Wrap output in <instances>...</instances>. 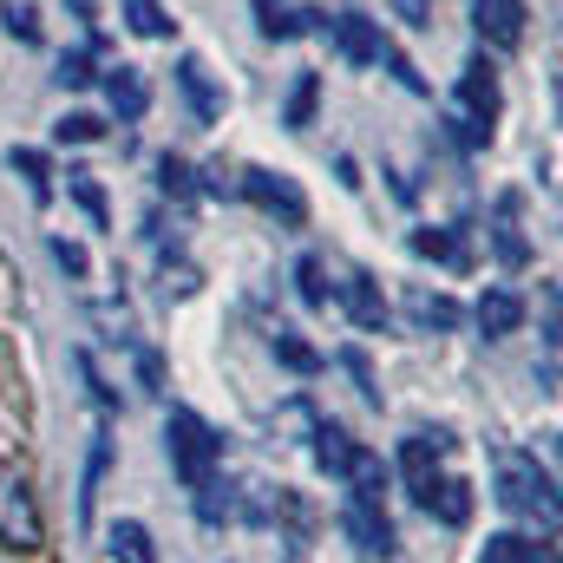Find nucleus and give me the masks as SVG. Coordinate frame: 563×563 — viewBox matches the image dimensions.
Instances as JSON below:
<instances>
[{
    "instance_id": "obj_11",
    "label": "nucleus",
    "mask_w": 563,
    "mask_h": 563,
    "mask_svg": "<svg viewBox=\"0 0 563 563\" xmlns=\"http://www.w3.org/2000/svg\"><path fill=\"white\" fill-rule=\"evenodd\" d=\"M177 92L190 99V112H197V125H217V119H223V92L210 86V73H203V59H177Z\"/></svg>"
},
{
    "instance_id": "obj_15",
    "label": "nucleus",
    "mask_w": 563,
    "mask_h": 563,
    "mask_svg": "<svg viewBox=\"0 0 563 563\" xmlns=\"http://www.w3.org/2000/svg\"><path fill=\"white\" fill-rule=\"evenodd\" d=\"M354 452H361V445H354V439H347L341 426H314V465H321V472H334V478H347V465H354Z\"/></svg>"
},
{
    "instance_id": "obj_18",
    "label": "nucleus",
    "mask_w": 563,
    "mask_h": 563,
    "mask_svg": "<svg viewBox=\"0 0 563 563\" xmlns=\"http://www.w3.org/2000/svg\"><path fill=\"white\" fill-rule=\"evenodd\" d=\"M347 308H354V321H361L367 334L387 328V301H380V288H374L367 276H347Z\"/></svg>"
},
{
    "instance_id": "obj_5",
    "label": "nucleus",
    "mask_w": 563,
    "mask_h": 563,
    "mask_svg": "<svg viewBox=\"0 0 563 563\" xmlns=\"http://www.w3.org/2000/svg\"><path fill=\"white\" fill-rule=\"evenodd\" d=\"M243 197H250L256 210L282 217L288 230H301V223H308V197H301V184H295V177H282V170H243Z\"/></svg>"
},
{
    "instance_id": "obj_22",
    "label": "nucleus",
    "mask_w": 563,
    "mask_h": 563,
    "mask_svg": "<svg viewBox=\"0 0 563 563\" xmlns=\"http://www.w3.org/2000/svg\"><path fill=\"white\" fill-rule=\"evenodd\" d=\"M314 99H321V79H314V73H301V79H295V92H288V132H301V125L314 119Z\"/></svg>"
},
{
    "instance_id": "obj_12",
    "label": "nucleus",
    "mask_w": 563,
    "mask_h": 563,
    "mask_svg": "<svg viewBox=\"0 0 563 563\" xmlns=\"http://www.w3.org/2000/svg\"><path fill=\"white\" fill-rule=\"evenodd\" d=\"M420 505L439 518V525H465V518H472V492H465V478H445V472L420 492Z\"/></svg>"
},
{
    "instance_id": "obj_20",
    "label": "nucleus",
    "mask_w": 563,
    "mask_h": 563,
    "mask_svg": "<svg viewBox=\"0 0 563 563\" xmlns=\"http://www.w3.org/2000/svg\"><path fill=\"white\" fill-rule=\"evenodd\" d=\"M125 26H132L139 40H164V33H170V20H164L157 0H125Z\"/></svg>"
},
{
    "instance_id": "obj_21",
    "label": "nucleus",
    "mask_w": 563,
    "mask_h": 563,
    "mask_svg": "<svg viewBox=\"0 0 563 563\" xmlns=\"http://www.w3.org/2000/svg\"><path fill=\"white\" fill-rule=\"evenodd\" d=\"M256 20H263V33H269V40H295V33H308V20H314V13H282L276 0H263V7H256Z\"/></svg>"
},
{
    "instance_id": "obj_9",
    "label": "nucleus",
    "mask_w": 563,
    "mask_h": 563,
    "mask_svg": "<svg viewBox=\"0 0 563 563\" xmlns=\"http://www.w3.org/2000/svg\"><path fill=\"white\" fill-rule=\"evenodd\" d=\"M347 538L361 544V558H394V525H387V511L380 505H347Z\"/></svg>"
},
{
    "instance_id": "obj_33",
    "label": "nucleus",
    "mask_w": 563,
    "mask_h": 563,
    "mask_svg": "<svg viewBox=\"0 0 563 563\" xmlns=\"http://www.w3.org/2000/svg\"><path fill=\"white\" fill-rule=\"evenodd\" d=\"M157 170H164V190H177V197H184V190H190V170H184V164H177V157H164V164H157Z\"/></svg>"
},
{
    "instance_id": "obj_27",
    "label": "nucleus",
    "mask_w": 563,
    "mask_h": 563,
    "mask_svg": "<svg viewBox=\"0 0 563 563\" xmlns=\"http://www.w3.org/2000/svg\"><path fill=\"white\" fill-rule=\"evenodd\" d=\"M498 256H505V263H525V256H531L525 236L511 230V203H498Z\"/></svg>"
},
{
    "instance_id": "obj_30",
    "label": "nucleus",
    "mask_w": 563,
    "mask_h": 563,
    "mask_svg": "<svg viewBox=\"0 0 563 563\" xmlns=\"http://www.w3.org/2000/svg\"><path fill=\"white\" fill-rule=\"evenodd\" d=\"M7 26H13L20 40H40V20H33V7H26V0H7Z\"/></svg>"
},
{
    "instance_id": "obj_34",
    "label": "nucleus",
    "mask_w": 563,
    "mask_h": 563,
    "mask_svg": "<svg viewBox=\"0 0 563 563\" xmlns=\"http://www.w3.org/2000/svg\"><path fill=\"white\" fill-rule=\"evenodd\" d=\"M139 374H144V387H157V380H164V361H157V354H139Z\"/></svg>"
},
{
    "instance_id": "obj_24",
    "label": "nucleus",
    "mask_w": 563,
    "mask_h": 563,
    "mask_svg": "<svg viewBox=\"0 0 563 563\" xmlns=\"http://www.w3.org/2000/svg\"><path fill=\"white\" fill-rule=\"evenodd\" d=\"M13 170L26 177V190H33L40 203L53 197V170H46V157H40V151H13Z\"/></svg>"
},
{
    "instance_id": "obj_6",
    "label": "nucleus",
    "mask_w": 563,
    "mask_h": 563,
    "mask_svg": "<svg viewBox=\"0 0 563 563\" xmlns=\"http://www.w3.org/2000/svg\"><path fill=\"white\" fill-rule=\"evenodd\" d=\"M525 0H472V26H478V40L485 46H498V53H511V46H525Z\"/></svg>"
},
{
    "instance_id": "obj_13",
    "label": "nucleus",
    "mask_w": 563,
    "mask_h": 563,
    "mask_svg": "<svg viewBox=\"0 0 563 563\" xmlns=\"http://www.w3.org/2000/svg\"><path fill=\"white\" fill-rule=\"evenodd\" d=\"M106 106H112L119 119H144L151 86L139 79V66H112V73H106Z\"/></svg>"
},
{
    "instance_id": "obj_23",
    "label": "nucleus",
    "mask_w": 563,
    "mask_h": 563,
    "mask_svg": "<svg viewBox=\"0 0 563 563\" xmlns=\"http://www.w3.org/2000/svg\"><path fill=\"white\" fill-rule=\"evenodd\" d=\"M413 256H439V263H465L452 230H413Z\"/></svg>"
},
{
    "instance_id": "obj_10",
    "label": "nucleus",
    "mask_w": 563,
    "mask_h": 563,
    "mask_svg": "<svg viewBox=\"0 0 563 563\" xmlns=\"http://www.w3.org/2000/svg\"><path fill=\"white\" fill-rule=\"evenodd\" d=\"M439 452H445V432H413V439L400 445V472H407V492H413V498L439 478Z\"/></svg>"
},
{
    "instance_id": "obj_14",
    "label": "nucleus",
    "mask_w": 563,
    "mask_h": 563,
    "mask_svg": "<svg viewBox=\"0 0 563 563\" xmlns=\"http://www.w3.org/2000/svg\"><path fill=\"white\" fill-rule=\"evenodd\" d=\"M106 563H157L151 531H144L139 518H119V525H112V538H106Z\"/></svg>"
},
{
    "instance_id": "obj_26",
    "label": "nucleus",
    "mask_w": 563,
    "mask_h": 563,
    "mask_svg": "<svg viewBox=\"0 0 563 563\" xmlns=\"http://www.w3.org/2000/svg\"><path fill=\"white\" fill-rule=\"evenodd\" d=\"M276 354L295 367V374H314V367H321V354H314L308 341H295V334H276Z\"/></svg>"
},
{
    "instance_id": "obj_29",
    "label": "nucleus",
    "mask_w": 563,
    "mask_h": 563,
    "mask_svg": "<svg viewBox=\"0 0 563 563\" xmlns=\"http://www.w3.org/2000/svg\"><path fill=\"white\" fill-rule=\"evenodd\" d=\"M99 132H106V125H99L92 112H73V119L59 125V139H66V144H92V139H99Z\"/></svg>"
},
{
    "instance_id": "obj_25",
    "label": "nucleus",
    "mask_w": 563,
    "mask_h": 563,
    "mask_svg": "<svg viewBox=\"0 0 563 563\" xmlns=\"http://www.w3.org/2000/svg\"><path fill=\"white\" fill-rule=\"evenodd\" d=\"M328 263H321V256H301V263H295V282H301V301H308V308H321V301H328Z\"/></svg>"
},
{
    "instance_id": "obj_1",
    "label": "nucleus",
    "mask_w": 563,
    "mask_h": 563,
    "mask_svg": "<svg viewBox=\"0 0 563 563\" xmlns=\"http://www.w3.org/2000/svg\"><path fill=\"white\" fill-rule=\"evenodd\" d=\"M498 505L538 525H558V478L531 452H498Z\"/></svg>"
},
{
    "instance_id": "obj_7",
    "label": "nucleus",
    "mask_w": 563,
    "mask_h": 563,
    "mask_svg": "<svg viewBox=\"0 0 563 563\" xmlns=\"http://www.w3.org/2000/svg\"><path fill=\"white\" fill-rule=\"evenodd\" d=\"M328 40H334V53H341L347 66H374V59H380V46H387V40H380V26H374V20H361V13H334V20H328Z\"/></svg>"
},
{
    "instance_id": "obj_3",
    "label": "nucleus",
    "mask_w": 563,
    "mask_h": 563,
    "mask_svg": "<svg viewBox=\"0 0 563 563\" xmlns=\"http://www.w3.org/2000/svg\"><path fill=\"white\" fill-rule=\"evenodd\" d=\"M498 73H492V59H472L465 66V79H459V106H452V139L465 144V151H478V144H492V119H498Z\"/></svg>"
},
{
    "instance_id": "obj_8",
    "label": "nucleus",
    "mask_w": 563,
    "mask_h": 563,
    "mask_svg": "<svg viewBox=\"0 0 563 563\" xmlns=\"http://www.w3.org/2000/svg\"><path fill=\"white\" fill-rule=\"evenodd\" d=\"M472 321L485 328V341H505V334L525 328V295H511V288H485L478 308H472Z\"/></svg>"
},
{
    "instance_id": "obj_4",
    "label": "nucleus",
    "mask_w": 563,
    "mask_h": 563,
    "mask_svg": "<svg viewBox=\"0 0 563 563\" xmlns=\"http://www.w3.org/2000/svg\"><path fill=\"white\" fill-rule=\"evenodd\" d=\"M40 505H33V492H26V478L0 459V544L7 551H40Z\"/></svg>"
},
{
    "instance_id": "obj_31",
    "label": "nucleus",
    "mask_w": 563,
    "mask_h": 563,
    "mask_svg": "<svg viewBox=\"0 0 563 563\" xmlns=\"http://www.w3.org/2000/svg\"><path fill=\"white\" fill-rule=\"evenodd\" d=\"M59 79H66V86H92L99 73H92V59H86V53H66V59H59Z\"/></svg>"
},
{
    "instance_id": "obj_19",
    "label": "nucleus",
    "mask_w": 563,
    "mask_h": 563,
    "mask_svg": "<svg viewBox=\"0 0 563 563\" xmlns=\"http://www.w3.org/2000/svg\"><path fill=\"white\" fill-rule=\"evenodd\" d=\"M478 563H551V551L518 538V531H498V538H485V558Z\"/></svg>"
},
{
    "instance_id": "obj_28",
    "label": "nucleus",
    "mask_w": 563,
    "mask_h": 563,
    "mask_svg": "<svg viewBox=\"0 0 563 563\" xmlns=\"http://www.w3.org/2000/svg\"><path fill=\"white\" fill-rule=\"evenodd\" d=\"M73 197L86 203V217H92V223H106V190H99L86 170H73Z\"/></svg>"
},
{
    "instance_id": "obj_2",
    "label": "nucleus",
    "mask_w": 563,
    "mask_h": 563,
    "mask_svg": "<svg viewBox=\"0 0 563 563\" xmlns=\"http://www.w3.org/2000/svg\"><path fill=\"white\" fill-rule=\"evenodd\" d=\"M164 452H170V472L197 492L203 478H217V459H223V439L210 432L203 413H190V407H177L170 420H164Z\"/></svg>"
},
{
    "instance_id": "obj_17",
    "label": "nucleus",
    "mask_w": 563,
    "mask_h": 563,
    "mask_svg": "<svg viewBox=\"0 0 563 563\" xmlns=\"http://www.w3.org/2000/svg\"><path fill=\"white\" fill-rule=\"evenodd\" d=\"M407 314H413L420 328H459V314H465V308H459L452 295H432V288H413V295H407Z\"/></svg>"
},
{
    "instance_id": "obj_16",
    "label": "nucleus",
    "mask_w": 563,
    "mask_h": 563,
    "mask_svg": "<svg viewBox=\"0 0 563 563\" xmlns=\"http://www.w3.org/2000/svg\"><path fill=\"white\" fill-rule=\"evenodd\" d=\"M347 485H354V505H380V492H387V465L361 445L354 465H347Z\"/></svg>"
},
{
    "instance_id": "obj_32",
    "label": "nucleus",
    "mask_w": 563,
    "mask_h": 563,
    "mask_svg": "<svg viewBox=\"0 0 563 563\" xmlns=\"http://www.w3.org/2000/svg\"><path fill=\"white\" fill-rule=\"evenodd\" d=\"M53 263H59L66 276H86V250H79V243H66V236H53Z\"/></svg>"
}]
</instances>
